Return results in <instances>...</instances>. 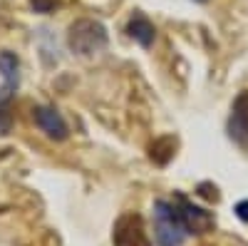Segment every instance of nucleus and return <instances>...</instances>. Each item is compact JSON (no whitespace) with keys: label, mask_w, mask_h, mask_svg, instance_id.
I'll return each mask as SVG.
<instances>
[{"label":"nucleus","mask_w":248,"mask_h":246,"mask_svg":"<svg viewBox=\"0 0 248 246\" xmlns=\"http://www.w3.org/2000/svg\"><path fill=\"white\" fill-rule=\"evenodd\" d=\"M196 3H206V0H196Z\"/></svg>","instance_id":"nucleus-14"},{"label":"nucleus","mask_w":248,"mask_h":246,"mask_svg":"<svg viewBox=\"0 0 248 246\" xmlns=\"http://www.w3.org/2000/svg\"><path fill=\"white\" fill-rule=\"evenodd\" d=\"M112 244L114 246H152L147 227L139 214L127 212L122 214L114 221V229H112Z\"/></svg>","instance_id":"nucleus-4"},{"label":"nucleus","mask_w":248,"mask_h":246,"mask_svg":"<svg viewBox=\"0 0 248 246\" xmlns=\"http://www.w3.org/2000/svg\"><path fill=\"white\" fill-rule=\"evenodd\" d=\"M196 194H199L201 199H206V201H218V199H221L216 184H211V181H201L199 187H196Z\"/></svg>","instance_id":"nucleus-12"},{"label":"nucleus","mask_w":248,"mask_h":246,"mask_svg":"<svg viewBox=\"0 0 248 246\" xmlns=\"http://www.w3.org/2000/svg\"><path fill=\"white\" fill-rule=\"evenodd\" d=\"M174 154H176V139L171 134L154 139L152 147H149V159L154 164H159V167H167V164L174 159Z\"/></svg>","instance_id":"nucleus-9"},{"label":"nucleus","mask_w":248,"mask_h":246,"mask_svg":"<svg viewBox=\"0 0 248 246\" xmlns=\"http://www.w3.org/2000/svg\"><path fill=\"white\" fill-rule=\"evenodd\" d=\"M226 130L238 147H248V90H241L238 97L233 99Z\"/></svg>","instance_id":"nucleus-6"},{"label":"nucleus","mask_w":248,"mask_h":246,"mask_svg":"<svg viewBox=\"0 0 248 246\" xmlns=\"http://www.w3.org/2000/svg\"><path fill=\"white\" fill-rule=\"evenodd\" d=\"M109 43V35L107 28L99 23V20L92 17H79L67 28V45L75 55L79 57H90L97 55L107 48Z\"/></svg>","instance_id":"nucleus-1"},{"label":"nucleus","mask_w":248,"mask_h":246,"mask_svg":"<svg viewBox=\"0 0 248 246\" xmlns=\"http://www.w3.org/2000/svg\"><path fill=\"white\" fill-rule=\"evenodd\" d=\"M10 99H13V92H8V90L3 87V90H0V134H8L10 127H13V117H10V112H8Z\"/></svg>","instance_id":"nucleus-10"},{"label":"nucleus","mask_w":248,"mask_h":246,"mask_svg":"<svg viewBox=\"0 0 248 246\" xmlns=\"http://www.w3.org/2000/svg\"><path fill=\"white\" fill-rule=\"evenodd\" d=\"M0 75H3V82H5L3 87L15 95V90L20 85V60L15 52L0 50Z\"/></svg>","instance_id":"nucleus-8"},{"label":"nucleus","mask_w":248,"mask_h":246,"mask_svg":"<svg viewBox=\"0 0 248 246\" xmlns=\"http://www.w3.org/2000/svg\"><path fill=\"white\" fill-rule=\"evenodd\" d=\"M236 216L241 221H248V199H243V201L236 204Z\"/></svg>","instance_id":"nucleus-13"},{"label":"nucleus","mask_w":248,"mask_h":246,"mask_svg":"<svg viewBox=\"0 0 248 246\" xmlns=\"http://www.w3.org/2000/svg\"><path fill=\"white\" fill-rule=\"evenodd\" d=\"M174 207H176V214L184 224L186 234H194V236H203L216 229V216L203 209V207H196L194 201H189L184 194H174Z\"/></svg>","instance_id":"nucleus-3"},{"label":"nucleus","mask_w":248,"mask_h":246,"mask_svg":"<svg viewBox=\"0 0 248 246\" xmlns=\"http://www.w3.org/2000/svg\"><path fill=\"white\" fill-rule=\"evenodd\" d=\"M62 5V0H30V8L40 15H50Z\"/></svg>","instance_id":"nucleus-11"},{"label":"nucleus","mask_w":248,"mask_h":246,"mask_svg":"<svg viewBox=\"0 0 248 246\" xmlns=\"http://www.w3.org/2000/svg\"><path fill=\"white\" fill-rule=\"evenodd\" d=\"M32 122L45 132V137H50L55 142H65L70 137V127H67L65 117H62L55 107H47V105L32 107Z\"/></svg>","instance_id":"nucleus-5"},{"label":"nucleus","mask_w":248,"mask_h":246,"mask_svg":"<svg viewBox=\"0 0 248 246\" xmlns=\"http://www.w3.org/2000/svg\"><path fill=\"white\" fill-rule=\"evenodd\" d=\"M127 35L134 40V43H139L141 48H152L154 37H156V28L152 25V20L147 15L134 13L132 20L127 23Z\"/></svg>","instance_id":"nucleus-7"},{"label":"nucleus","mask_w":248,"mask_h":246,"mask_svg":"<svg viewBox=\"0 0 248 246\" xmlns=\"http://www.w3.org/2000/svg\"><path fill=\"white\" fill-rule=\"evenodd\" d=\"M186 239V229L176 214L174 201L156 199L154 204V241L156 246H181Z\"/></svg>","instance_id":"nucleus-2"}]
</instances>
